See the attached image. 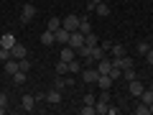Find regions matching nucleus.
Wrapping results in <instances>:
<instances>
[{
  "label": "nucleus",
  "instance_id": "1",
  "mask_svg": "<svg viewBox=\"0 0 153 115\" xmlns=\"http://www.w3.org/2000/svg\"><path fill=\"white\" fill-rule=\"evenodd\" d=\"M33 18H36V5H33V3H23V8H21V23H31Z\"/></svg>",
  "mask_w": 153,
  "mask_h": 115
},
{
  "label": "nucleus",
  "instance_id": "2",
  "mask_svg": "<svg viewBox=\"0 0 153 115\" xmlns=\"http://www.w3.org/2000/svg\"><path fill=\"white\" fill-rule=\"evenodd\" d=\"M97 77H100V72H97V66H84V69H82V79H84V82H87V84H94V82H97Z\"/></svg>",
  "mask_w": 153,
  "mask_h": 115
},
{
  "label": "nucleus",
  "instance_id": "3",
  "mask_svg": "<svg viewBox=\"0 0 153 115\" xmlns=\"http://www.w3.org/2000/svg\"><path fill=\"white\" fill-rule=\"evenodd\" d=\"M21 108L26 110V113H33V110H36V95L26 92V95L21 97Z\"/></svg>",
  "mask_w": 153,
  "mask_h": 115
},
{
  "label": "nucleus",
  "instance_id": "4",
  "mask_svg": "<svg viewBox=\"0 0 153 115\" xmlns=\"http://www.w3.org/2000/svg\"><path fill=\"white\" fill-rule=\"evenodd\" d=\"M61 26H64L66 31H76V28H79V16H76V13H69V16L61 21Z\"/></svg>",
  "mask_w": 153,
  "mask_h": 115
},
{
  "label": "nucleus",
  "instance_id": "5",
  "mask_svg": "<svg viewBox=\"0 0 153 115\" xmlns=\"http://www.w3.org/2000/svg\"><path fill=\"white\" fill-rule=\"evenodd\" d=\"M94 84H97L100 90H112V87H115V79H112L110 74H100V77H97V82H94Z\"/></svg>",
  "mask_w": 153,
  "mask_h": 115
},
{
  "label": "nucleus",
  "instance_id": "6",
  "mask_svg": "<svg viewBox=\"0 0 153 115\" xmlns=\"http://www.w3.org/2000/svg\"><path fill=\"white\" fill-rule=\"evenodd\" d=\"M84 44V33L76 28V31H71V36H69V46L71 49H79V46Z\"/></svg>",
  "mask_w": 153,
  "mask_h": 115
},
{
  "label": "nucleus",
  "instance_id": "7",
  "mask_svg": "<svg viewBox=\"0 0 153 115\" xmlns=\"http://www.w3.org/2000/svg\"><path fill=\"white\" fill-rule=\"evenodd\" d=\"M112 64H115V66H120V69H130L135 61H133V56L123 54V56H117V59H112Z\"/></svg>",
  "mask_w": 153,
  "mask_h": 115
},
{
  "label": "nucleus",
  "instance_id": "8",
  "mask_svg": "<svg viewBox=\"0 0 153 115\" xmlns=\"http://www.w3.org/2000/svg\"><path fill=\"white\" fill-rule=\"evenodd\" d=\"M143 90H146V87L140 84V79H130V82H128V92H130L133 97H140Z\"/></svg>",
  "mask_w": 153,
  "mask_h": 115
},
{
  "label": "nucleus",
  "instance_id": "9",
  "mask_svg": "<svg viewBox=\"0 0 153 115\" xmlns=\"http://www.w3.org/2000/svg\"><path fill=\"white\" fill-rule=\"evenodd\" d=\"M10 54H13V59H18V61H21V59H28V49H26V46H21V44L13 46Z\"/></svg>",
  "mask_w": 153,
  "mask_h": 115
},
{
  "label": "nucleus",
  "instance_id": "10",
  "mask_svg": "<svg viewBox=\"0 0 153 115\" xmlns=\"http://www.w3.org/2000/svg\"><path fill=\"white\" fill-rule=\"evenodd\" d=\"M69 36H71V31H66V28L61 26L59 31H56V44H61V46H66V44H69Z\"/></svg>",
  "mask_w": 153,
  "mask_h": 115
},
{
  "label": "nucleus",
  "instance_id": "11",
  "mask_svg": "<svg viewBox=\"0 0 153 115\" xmlns=\"http://www.w3.org/2000/svg\"><path fill=\"white\" fill-rule=\"evenodd\" d=\"M41 44H44V46H54V44H56V33L46 28V31L41 33Z\"/></svg>",
  "mask_w": 153,
  "mask_h": 115
},
{
  "label": "nucleus",
  "instance_id": "12",
  "mask_svg": "<svg viewBox=\"0 0 153 115\" xmlns=\"http://www.w3.org/2000/svg\"><path fill=\"white\" fill-rule=\"evenodd\" d=\"M71 59H76V49H71V46L66 44L64 49H61V61H66V64H69Z\"/></svg>",
  "mask_w": 153,
  "mask_h": 115
},
{
  "label": "nucleus",
  "instance_id": "13",
  "mask_svg": "<svg viewBox=\"0 0 153 115\" xmlns=\"http://www.w3.org/2000/svg\"><path fill=\"white\" fill-rule=\"evenodd\" d=\"M46 102H51V105H59L61 102V90H49V92H46Z\"/></svg>",
  "mask_w": 153,
  "mask_h": 115
},
{
  "label": "nucleus",
  "instance_id": "14",
  "mask_svg": "<svg viewBox=\"0 0 153 115\" xmlns=\"http://www.w3.org/2000/svg\"><path fill=\"white\" fill-rule=\"evenodd\" d=\"M16 44H18V41H16V36H13V33H3V36H0V46H5V49H13Z\"/></svg>",
  "mask_w": 153,
  "mask_h": 115
},
{
  "label": "nucleus",
  "instance_id": "15",
  "mask_svg": "<svg viewBox=\"0 0 153 115\" xmlns=\"http://www.w3.org/2000/svg\"><path fill=\"white\" fill-rule=\"evenodd\" d=\"M110 69H112V61L102 56V59L97 61V72H100V74H110Z\"/></svg>",
  "mask_w": 153,
  "mask_h": 115
},
{
  "label": "nucleus",
  "instance_id": "16",
  "mask_svg": "<svg viewBox=\"0 0 153 115\" xmlns=\"http://www.w3.org/2000/svg\"><path fill=\"white\" fill-rule=\"evenodd\" d=\"M94 13H97L100 18H107L112 10H110V5H107V3H97V5H94Z\"/></svg>",
  "mask_w": 153,
  "mask_h": 115
},
{
  "label": "nucleus",
  "instance_id": "17",
  "mask_svg": "<svg viewBox=\"0 0 153 115\" xmlns=\"http://www.w3.org/2000/svg\"><path fill=\"white\" fill-rule=\"evenodd\" d=\"M3 64H5V66H3V69H5V74H16V72H18V59H8V61H3Z\"/></svg>",
  "mask_w": 153,
  "mask_h": 115
},
{
  "label": "nucleus",
  "instance_id": "18",
  "mask_svg": "<svg viewBox=\"0 0 153 115\" xmlns=\"http://www.w3.org/2000/svg\"><path fill=\"white\" fill-rule=\"evenodd\" d=\"M79 31H82L84 36H87V33L92 31V23H89V16H82V18H79Z\"/></svg>",
  "mask_w": 153,
  "mask_h": 115
},
{
  "label": "nucleus",
  "instance_id": "19",
  "mask_svg": "<svg viewBox=\"0 0 153 115\" xmlns=\"http://www.w3.org/2000/svg\"><path fill=\"white\" fill-rule=\"evenodd\" d=\"M110 54H112V59H117V56L125 54V46H123V44H112V46H110Z\"/></svg>",
  "mask_w": 153,
  "mask_h": 115
},
{
  "label": "nucleus",
  "instance_id": "20",
  "mask_svg": "<svg viewBox=\"0 0 153 115\" xmlns=\"http://www.w3.org/2000/svg\"><path fill=\"white\" fill-rule=\"evenodd\" d=\"M46 28L56 33V31H59V28H61V18H56V16H54V18H49V23H46Z\"/></svg>",
  "mask_w": 153,
  "mask_h": 115
},
{
  "label": "nucleus",
  "instance_id": "21",
  "mask_svg": "<svg viewBox=\"0 0 153 115\" xmlns=\"http://www.w3.org/2000/svg\"><path fill=\"white\" fill-rule=\"evenodd\" d=\"M133 113H135V115H151V108H148L146 102H138L135 108H133Z\"/></svg>",
  "mask_w": 153,
  "mask_h": 115
},
{
  "label": "nucleus",
  "instance_id": "22",
  "mask_svg": "<svg viewBox=\"0 0 153 115\" xmlns=\"http://www.w3.org/2000/svg\"><path fill=\"white\" fill-rule=\"evenodd\" d=\"M138 100H140V102H146V105H151V102H153V90L146 87V90H143V95H140Z\"/></svg>",
  "mask_w": 153,
  "mask_h": 115
},
{
  "label": "nucleus",
  "instance_id": "23",
  "mask_svg": "<svg viewBox=\"0 0 153 115\" xmlns=\"http://www.w3.org/2000/svg\"><path fill=\"white\" fill-rule=\"evenodd\" d=\"M26 79H28V72H21V69H18L16 74H13V82H16V84H26Z\"/></svg>",
  "mask_w": 153,
  "mask_h": 115
},
{
  "label": "nucleus",
  "instance_id": "24",
  "mask_svg": "<svg viewBox=\"0 0 153 115\" xmlns=\"http://www.w3.org/2000/svg\"><path fill=\"white\" fill-rule=\"evenodd\" d=\"M66 72H69V64H66V61H56V77H64L66 74Z\"/></svg>",
  "mask_w": 153,
  "mask_h": 115
},
{
  "label": "nucleus",
  "instance_id": "25",
  "mask_svg": "<svg viewBox=\"0 0 153 115\" xmlns=\"http://www.w3.org/2000/svg\"><path fill=\"white\" fill-rule=\"evenodd\" d=\"M82 69H84V66L79 64V61H76V59H71V61H69V74H74V77H76V74H79V72H82Z\"/></svg>",
  "mask_w": 153,
  "mask_h": 115
},
{
  "label": "nucleus",
  "instance_id": "26",
  "mask_svg": "<svg viewBox=\"0 0 153 115\" xmlns=\"http://www.w3.org/2000/svg\"><path fill=\"white\" fill-rule=\"evenodd\" d=\"M123 79H125V82H130V79H138L135 66H130V69H123Z\"/></svg>",
  "mask_w": 153,
  "mask_h": 115
},
{
  "label": "nucleus",
  "instance_id": "27",
  "mask_svg": "<svg viewBox=\"0 0 153 115\" xmlns=\"http://www.w3.org/2000/svg\"><path fill=\"white\" fill-rule=\"evenodd\" d=\"M8 59H13L10 49H5V46H0V61H8Z\"/></svg>",
  "mask_w": 153,
  "mask_h": 115
},
{
  "label": "nucleus",
  "instance_id": "28",
  "mask_svg": "<svg viewBox=\"0 0 153 115\" xmlns=\"http://www.w3.org/2000/svg\"><path fill=\"white\" fill-rule=\"evenodd\" d=\"M84 44H87V46H97V36H94V33L89 31L87 36H84Z\"/></svg>",
  "mask_w": 153,
  "mask_h": 115
},
{
  "label": "nucleus",
  "instance_id": "29",
  "mask_svg": "<svg viewBox=\"0 0 153 115\" xmlns=\"http://www.w3.org/2000/svg\"><path fill=\"white\" fill-rule=\"evenodd\" d=\"M94 102H97V97H94L92 92H87V95L82 97V105H94Z\"/></svg>",
  "mask_w": 153,
  "mask_h": 115
},
{
  "label": "nucleus",
  "instance_id": "30",
  "mask_svg": "<svg viewBox=\"0 0 153 115\" xmlns=\"http://www.w3.org/2000/svg\"><path fill=\"white\" fill-rule=\"evenodd\" d=\"M79 113H82V115H97V110H94V105H84Z\"/></svg>",
  "mask_w": 153,
  "mask_h": 115
},
{
  "label": "nucleus",
  "instance_id": "31",
  "mask_svg": "<svg viewBox=\"0 0 153 115\" xmlns=\"http://www.w3.org/2000/svg\"><path fill=\"white\" fill-rule=\"evenodd\" d=\"M148 49H151V44H146V41H140V44H138V54L146 56V54H148Z\"/></svg>",
  "mask_w": 153,
  "mask_h": 115
},
{
  "label": "nucleus",
  "instance_id": "32",
  "mask_svg": "<svg viewBox=\"0 0 153 115\" xmlns=\"http://www.w3.org/2000/svg\"><path fill=\"white\" fill-rule=\"evenodd\" d=\"M18 69H21V72H28V69H31V61H28V59H21V61H18Z\"/></svg>",
  "mask_w": 153,
  "mask_h": 115
},
{
  "label": "nucleus",
  "instance_id": "33",
  "mask_svg": "<svg viewBox=\"0 0 153 115\" xmlns=\"http://www.w3.org/2000/svg\"><path fill=\"white\" fill-rule=\"evenodd\" d=\"M54 87H56V90H64V87H66V79H64V77H56Z\"/></svg>",
  "mask_w": 153,
  "mask_h": 115
},
{
  "label": "nucleus",
  "instance_id": "34",
  "mask_svg": "<svg viewBox=\"0 0 153 115\" xmlns=\"http://www.w3.org/2000/svg\"><path fill=\"white\" fill-rule=\"evenodd\" d=\"M0 108H8V95L0 92Z\"/></svg>",
  "mask_w": 153,
  "mask_h": 115
},
{
  "label": "nucleus",
  "instance_id": "35",
  "mask_svg": "<svg viewBox=\"0 0 153 115\" xmlns=\"http://www.w3.org/2000/svg\"><path fill=\"white\" fill-rule=\"evenodd\" d=\"M146 61H148V64L153 66V46H151V49H148V54H146Z\"/></svg>",
  "mask_w": 153,
  "mask_h": 115
},
{
  "label": "nucleus",
  "instance_id": "36",
  "mask_svg": "<svg viewBox=\"0 0 153 115\" xmlns=\"http://www.w3.org/2000/svg\"><path fill=\"white\" fill-rule=\"evenodd\" d=\"M74 84H76V79H74V74H71V77H66V87H74Z\"/></svg>",
  "mask_w": 153,
  "mask_h": 115
},
{
  "label": "nucleus",
  "instance_id": "37",
  "mask_svg": "<svg viewBox=\"0 0 153 115\" xmlns=\"http://www.w3.org/2000/svg\"><path fill=\"white\" fill-rule=\"evenodd\" d=\"M92 3H94V5H97V3H105V0H92Z\"/></svg>",
  "mask_w": 153,
  "mask_h": 115
},
{
  "label": "nucleus",
  "instance_id": "38",
  "mask_svg": "<svg viewBox=\"0 0 153 115\" xmlns=\"http://www.w3.org/2000/svg\"><path fill=\"white\" fill-rule=\"evenodd\" d=\"M148 108H151V115H153V102H151V105H148Z\"/></svg>",
  "mask_w": 153,
  "mask_h": 115
},
{
  "label": "nucleus",
  "instance_id": "39",
  "mask_svg": "<svg viewBox=\"0 0 153 115\" xmlns=\"http://www.w3.org/2000/svg\"><path fill=\"white\" fill-rule=\"evenodd\" d=\"M148 87H151V90H153V79H151V84H148Z\"/></svg>",
  "mask_w": 153,
  "mask_h": 115
},
{
  "label": "nucleus",
  "instance_id": "40",
  "mask_svg": "<svg viewBox=\"0 0 153 115\" xmlns=\"http://www.w3.org/2000/svg\"><path fill=\"white\" fill-rule=\"evenodd\" d=\"M125 3H128V0H125Z\"/></svg>",
  "mask_w": 153,
  "mask_h": 115
}]
</instances>
